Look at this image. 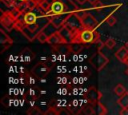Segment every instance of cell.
<instances>
[{"instance_id":"f546056e","label":"cell","mask_w":128,"mask_h":115,"mask_svg":"<svg viewBox=\"0 0 128 115\" xmlns=\"http://www.w3.org/2000/svg\"><path fill=\"white\" fill-rule=\"evenodd\" d=\"M77 1V3L78 4H80V5H82V4H84L86 1H88V0H76Z\"/></svg>"},{"instance_id":"2e32d148","label":"cell","mask_w":128,"mask_h":115,"mask_svg":"<svg viewBox=\"0 0 128 115\" xmlns=\"http://www.w3.org/2000/svg\"><path fill=\"white\" fill-rule=\"evenodd\" d=\"M24 21H25L26 25L37 23V16L32 10L31 11H27L26 13H24Z\"/></svg>"},{"instance_id":"4316f807","label":"cell","mask_w":128,"mask_h":115,"mask_svg":"<svg viewBox=\"0 0 128 115\" xmlns=\"http://www.w3.org/2000/svg\"><path fill=\"white\" fill-rule=\"evenodd\" d=\"M27 114H32V115H39V114H42V112H41V110L40 109H38L37 107H34V108H32V109H30L28 112H27Z\"/></svg>"},{"instance_id":"52a82bcc","label":"cell","mask_w":128,"mask_h":115,"mask_svg":"<svg viewBox=\"0 0 128 115\" xmlns=\"http://www.w3.org/2000/svg\"><path fill=\"white\" fill-rule=\"evenodd\" d=\"M49 12L51 13V15H54V14H63V13H66L67 12V8H66V5L62 1L55 0V1H52L51 9H50Z\"/></svg>"},{"instance_id":"8fae6325","label":"cell","mask_w":128,"mask_h":115,"mask_svg":"<svg viewBox=\"0 0 128 115\" xmlns=\"http://www.w3.org/2000/svg\"><path fill=\"white\" fill-rule=\"evenodd\" d=\"M65 41H64V39L62 38V36L59 34V32L58 31H56L55 33H53L52 35H50L49 37H48V41H47V43L48 44H50L51 46H56V45H58V44H61V43H64Z\"/></svg>"},{"instance_id":"277c9868","label":"cell","mask_w":128,"mask_h":115,"mask_svg":"<svg viewBox=\"0 0 128 115\" xmlns=\"http://www.w3.org/2000/svg\"><path fill=\"white\" fill-rule=\"evenodd\" d=\"M50 70H51V67L48 66L45 62H39L33 67V69L31 70V73L38 78H42V77H45L50 72Z\"/></svg>"},{"instance_id":"d6a6232c","label":"cell","mask_w":128,"mask_h":115,"mask_svg":"<svg viewBox=\"0 0 128 115\" xmlns=\"http://www.w3.org/2000/svg\"><path fill=\"white\" fill-rule=\"evenodd\" d=\"M125 73H126V74H127V75H128V68H127V69H126V71H125Z\"/></svg>"},{"instance_id":"1f68e13d","label":"cell","mask_w":128,"mask_h":115,"mask_svg":"<svg viewBox=\"0 0 128 115\" xmlns=\"http://www.w3.org/2000/svg\"><path fill=\"white\" fill-rule=\"evenodd\" d=\"M125 64H126V65H127V66H128V58H127V60H126V61H125Z\"/></svg>"},{"instance_id":"4fadbf2b","label":"cell","mask_w":128,"mask_h":115,"mask_svg":"<svg viewBox=\"0 0 128 115\" xmlns=\"http://www.w3.org/2000/svg\"><path fill=\"white\" fill-rule=\"evenodd\" d=\"M34 57H35V55L30 51L29 48H25V49L21 52V54H20V60L23 61V62H25V63L31 62V61L34 59Z\"/></svg>"},{"instance_id":"cb8c5ba5","label":"cell","mask_w":128,"mask_h":115,"mask_svg":"<svg viewBox=\"0 0 128 115\" xmlns=\"http://www.w3.org/2000/svg\"><path fill=\"white\" fill-rule=\"evenodd\" d=\"M79 20H81V19H83L84 18V16L87 14V12H85L84 10H79V9H77L76 11H74V13H73Z\"/></svg>"},{"instance_id":"d4e9b609","label":"cell","mask_w":128,"mask_h":115,"mask_svg":"<svg viewBox=\"0 0 128 115\" xmlns=\"http://www.w3.org/2000/svg\"><path fill=\"white\" fill-rule=\"evenodd\" d=\"M106 22H107L110 26H113V25L116 24V18H115L114 16L110 15V16H108V17L106 18Z\"/></svg>"},{"instance_id":"6da1fadb","label":"cell","mask_w":128,"mask_h":115,"mask_svg":"<svg viewBox=\"0 0 128 115\" xmlns=\"http://www.w3.org/2000/svg\"><path fill=\"white\" fill-rule=\"evenodd\" d=\"M98 38H99V34L96 32V29L83 28L82 30H79L77 32L73 41H79L83 44H88V43H96L98 41Z\"/></svg>"},{"instance_id":"ac0fdd59","label":"cell","mask_w":128,"mask_h":115,"mask_svg":"<svg viewBox=\"0 0 128 115\" xmlns=\"http://www.w3.org/2000/svg\"><path fill=\"white\" fill-rule=\"evenodd\" d=\"M117 104L121 107V108H127L128 107V93L126 92L124 95L120 96L118 101H117Z\"/></svg>"},{"instance_id":"f1b7e54d","label":"cell","mask_w":128,"mask_h":115,"mask_svg":"<svg viewBox=\"0 0 128 115\" xmlns=\"http://www.w3.org/2000/svg\"><path fill=\"white\" fill-rule=\"evenodd\" d=\"M88 2L90 3V4H92V5H95L97 2H99L98 0H88Z\"/></svg>"},{"instance_id":"7c38bea8","label":"cell","mask_w":128,"mask_h":115,"mask_svg":"<svg viewBox=\"0 0 128 115\" xmlns=\"http://www.w3.org/2000/svg\"><path fill=\"white\" fill-rule=\"evenodd\" d=\"M21 32H22V34H23L29 41H34V40L37 38L38 33H39L40 31L31 30V29H29V28L27 27V25H25V26L23 27V29L21 30Z\"/></svg>"},{"instance_id":"ffe728a7","label":"cell","mask_w":128,"mask_h":115,"mask_svg":"<svg viewBox=\"0 0 128 115\" xmlns=\"http://www.w3.org/2000/svg\"><path fill=\"white\" fill-rule=\"evenodd\" d=\"M51 4H52V3H50L48 0H43L42 2L39 3V7H40L43 11H45L46 13H48V12L50 11V9H51Z\"/></svg>"},{"instance_id":"e0dca14e","label":"cell","mask_w":128,"mask_h":115,"mask_svg":"<svg viewBox=\"0 0 128 115\" xmlns=\"http://www.w3.org/2000/svg\"><path fill=\"white\" fill-rule=\"evenodd\" d=\"M70 48H71V52L79 53L84 48V45H83V43H81L79 41H73L70 43Z\"/></svg>"},{"instance_id":"8992f818","label":"cell","mask_w":128,"mask_h":115,"mask_svg":"<svg viewBox=\"0 0 128 115\" xmlns=\"http://www.w3.org/2000/svg\"><path fill=\"white\" fill-rule=\"evenodd\" d=\"M0 23L1 25L6 28L8 31L12 30V28H14V24H15V19L13 18V16L10 14V12L7 13H3L1 18H0Z\"/></svg>"},{"instance_id":"d6986e66","label":"cell","mask_w":128,"mask_h":115,"mask_svg":"<svg viewBox=\"0 0 128 115\" xmlns=\"http://www.w3.org/2000/svg\"><path fill=\"white\" fill-rule=\"evenodd\" d=\"M114 93L117 95V96H122V95H124L125 93H126V89H125V87L122 85V84H118V85H116L115 86V88H114Z\"/></svg>"},{"instance_id":"7402d4cb","label":"cell","mask_w":128,"mask_h":115,"mask_svg":"<svg viewBox=\"0 0 128 115\" xmlns=\"http://www.w3.org/2000/svg\"><path fill=\"white\" fill-rule=\"evenodd\" d=\"M48 37H49V36H48L43 30H41V31L38 33L37 39H38V41H39L40 43L44 44V43H47V41H48Z\"/></svg>"},{"instance_id":"d590c367","label":"cell","mask_w":128,"mask_h":115,"mask_svg":"<svg viewBox=\"0 0 128 115\" xmlns=\"http://www.w3.org/2000/svg\"><path fill=\"white\" fill-rule=\"evenodd\" d=\"M127 93H128V92H127Z\"/></svg>"},{"instance_id":"3957f363","label":"cell","mask_w":128,"mask_h":115,"mask_svg":"<svg viewBox=\"0 0 128 115\" xmlns=\"http://www.w3.org/2000/svg\"><path fill=\"white\" fill-rule=\"evenodd\" d=\"M78 31H79V30H74V29H72V28L69 27L67 24H64L61 28L58 29L59 34L62 36V38L64 39V41L67 42V43H71V42L74 40V38H75V36H76V34H77Z\"/></svg>"},{"instance_id":"4dcf8cb0","label":"cell","mask_w":128,"mask_h":115,"mask_svg":"<svg viewBox=\"0 0 128 115\" xmlns=\"http://www.w3.org/2000/svg\"><path fill=\"white\" fill-rule=\"evenodd\" d=\"M124 46H125V47H126V48H127V49H128V41H127V42H126V43H125V45H124Z\"/></svg>"},{"instance_id":"44dd1931","label":"cell","mask_w":128,"mask_h":115,"mask_svg":"<svg viewBox=\"0 0 128 115\" xmlns=\"http://www.w3.org/2000/svg\"><path fill=\"white\" fill-rule=\"evenodd\" d=\"M96 107H97V111H95V113L99 114V115H104V114H107V109L106 107L99 101L97 104H95Z\"/></svg>"},{"instance_id":"83f0119b","label":"cell","mask_w":128,"mask_h":115,"mask_svg":"<svg viewBox=\"0 0 128 115\" xmlns=\"http://www.w3.org/2000/svg\"><path fill=\"white\" fill-rule=\"evenodd\" d=\"M121 115H128V107L127 108H122V110L120 111Z\"/></svg>"},{"instance_id":"9a60e30c","label":"cell","mask_w":128,"mask_h":115,"mask_svg":"<svg viewBox=\"0 0 128 115\" xmlns=\"http://www.w3.org/2000/svg\"><path fill=\"white\" fill-rule=\"evenodd\" d=\"M54 49L59 52L60 54H69L71 52V48H70V43H67V42H64V43H61V44H58L56 46H54Z\"/></svg>"},{"instance_id":"484cf974","label":"cell","mask_w":128,"mask_h":115,"mask_svg":"<svg viewBox=\"0 0 128 115\" xmlns=\"http://www.w3.org/2000/svg\"><path fill=\"white\" fill-rule=\"evenodd\" d=\"M80 113H82V114H94L95 113V111L93 110V108H91V107H84L83 108V110L80 112Z\"/></svg>"},{"instance_id":"7a4b0ae2","label":"cell","mask_w":128,"mask_h":115,"mask_svg":"<svg viewBox=\"0 0 128 115\" xmlns=\"http://www.w3.org/2000/svg\"><path fill=\"white\" fill-rule=\"evenodd\" d=\"M89 62L91 63V65H92L94 68H96L98 71H100V70H102V69L108 64L109 60H108V58H107L102 52L98 51V52H96V53L90 58Z\"/></svg>"},{"instance_id":"5b68a950","label":"cell","mask_w":128,"mask_h":115,"mask_svg":"<svg viewBox=\"0 0 128 115\" xmlns=\"http://www.w3.org/2000/svg\"><path fill=\"white\" fill-rule=\"evenodd\" d=\"M70 16H71V13H69V14H65V13H63V14H54L50 17V22L57 29H59L67 22V20Z\"/></svg>"},{"instance_id":"ba28073f","label":"cell","mask_w":128,"mask_h":115,"mask_svg":"<svg viewBox=\"0 0 128 115\" xmlns=\"http://www.w3.org/2000/svg\"><path fill=\"white\" fill-rule=\"evenodd\" d=\"M101 97H102L101 93L95 87H90L86 93V98L89 100L91 104H97L100 101Z\"/></svg>"},{"instance_id":"836d02e7","label":"cell","mask_w":128,"mask_h":115,"mask_svg":"<svg viewBox=\"0 0 128 115\" xmlns=\"http://www.w3.org/2000/svg\"><path fill=\"white\" fill-rule=\"evenodd\" d=\"M21 1H23V2H27L28 0H21Z\"/></svg>"},{"instance_id":"5bb4252c","label":"cell","mask_w":128,"mask_h":115,"mask_svg":"<svg viewBox=\"0 0 128 115\" xmlns=\"http://www.w3.org/2000/svg\"><path fill=\"white\" fill-rule=\"evenodd\" d=\"M115 56H116V58H117L121 63H124V64H125V61H126L127 58H128V49H127L125 46L119 48L118 51L115 53Z\"/></svg>"},{"instance_id":"e575fe53","label":"cell","mask_w":128,"mask_h":115,"mask_svg":"<svg viewBox=\"0 0 128 115\" xmlns=\"http://www.w3.org/2000/svg\"><path fill=\"white\" fill-rule=\"evenodd\" d=\"M51 1H55V0H51Z\"/></svg>"},{"instance_id":"30bf717a","label":"cell","mask_w":128,"mask_h":115,"mask_svg":"<svg viewBox=\"0 0 128 115\" xmlns=\"http://www.w3.org/2000/svg\"><path fill=\"white\" fill-rule=\"evenodd\" d=\"M13 41L12 39L4 32L3 29L0 30V44L2 45V52H4L7 48H9L12 45Z\"/></svg>"},{"instance_id":"9c48e42d","label":"cell","mask_w":128,"mask_h":115,"mask_svg":"<svg viewBox=\"0 0 128 115\" xmlns=\"http://www.w3.org/2000/svg\"><path fill=\"white\" fill-rule=\"evenodd\" d=\"M81 21V25L82 28H86V29H95L97 26V21L96 19L89 13H87L83 19L80 20Z\"/></svg>"},{"instance_id":"603a6c76","label":"cell","mask_w":128,"mask_h":115,"mask_svg":"<svg viewBox=\"0 0 128 115\" xmlns=\"http://www.w3.org/2000/svg\"><path fill=\"white\" fill-rule=\"evenodd\" d=\"M104 45H105L107 48L112 49V48L115 47V45H116V41H115V39H113V38H108V39L106 40V42H105Z\"/></svg>"}]
</instances>
